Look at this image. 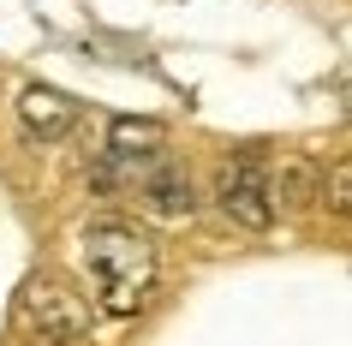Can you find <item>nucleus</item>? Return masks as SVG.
I'll list each match as a JSON object with an SVG mask.
<instances>
[{
	"label": "nucleus",
	"mask_w": 352,
	"mask_h": 346,
	"mask_svg": "<svg viewBox=\"0 0 352 346\" xmlns=\"http://www.w3.org/2000/svg\"><path fill=\"white\" fill-rule=\"evenodd\" d=\"M269 191H275L280 209H311L316 191H322V180H316V167L305 162V155H293V162L269 167Z\"/></svg>",
	"instance_id": "nucleus-7"
},
{
	"label": "nucleus",
	"mask_w": 352,
	"mask_h": 346,
	"mask_svg": "<svg viewBox=\"0 0 352 346\" xmlns=\"http://www.w3.org/2000/svg\"><path fill=\"white\" fill-rule=\"evenodd\" d=\"M84 263L96 274V299L108 316H138L155 292V274H162L155 245L126 221H96L84 233Z\"/></svg>",
	"instance_id": "nucleus-1"
},
{
	"label": "nucleus",
	"mask_w": 352,
	"mask_h": 346,
	"mask_svg": "<svg viewBox=\"0 0 352 346\" xmlns=\"http://www.w3.org/2000/svg\"><path fill=\"white\" fill-rule=\"evenodd\" d=\"M167 144V126H155V120H113L108 126V155H120V162H155Z\"/></svg>",
	"instance_id": "nucleus-6"
},
{
	"label": "nucleus",
	"mask_w": 352,
	"mask_h": 346,
	"mask_svg": "<svg viewBox=\"0 0 352 346\" xmlns=\"http://www.w3.org/2000/svg\"><path fill=\"white\" fill-rule=\"evenodd\" d=\"M215 203H221V215L245 233H263L269 221H275V191H269V162H263L257 149H239V155H227L221 167V185H215Z\"/></svg>",
	"instance_id": "nucleus-3"
},
{
	"label": "nucleus",
	"mask_w": 352,
	"mask_h": 346,
	"mask_svg": "<svg viewBox=\"0 0 352 346\" xmlns=\"http://www.w3.org/2000/svg\"><path fill=\"white\" fill-rule=\"evenodd\" d=\"M19 316L36 328L48 346H72L90 334V305H84V292L66 287L60 274H30L19 287Z\"/></svg>",
	"instance_id": "nucleus-2"
},
{
	"label": "nucleus",
	"mask_w": 352,
	"mask_h": 346,
	"mask_svg": "<svg viewBox=\"0 0 352 346\" xmlns=\"http://www.w3.org/2000/svg\"><path fill=\"white\" fill-rule=\"evenodd\" d=\"M144 203H149V215H162V221H186L191 215V180H186V167L179 162H149L144 167Z\"/></svg>",
	"instance_id": "nucleus-5"
},
{
	"label": "nucleus",
	"mask_w": 352,
	"mask_h": 346,
	"mask_svg": "<svg viewBox=\"0 0 352 346\" xmlns=\"http://www.w3.org/2000/svg\"><path fill=\"white\" fill-rule=\"evenodd\" d=\"M19 126H24V138H36V144H60V138L78 126V102L60 96V90H48V84H24L19 90Z\"/></svg>",
	"instance_id": "nucleus-4"
},
{
	"label": "nucleus",
	"mask_w": 352,
	"mask_h": 346,
	"mask_svg": "<svg viewBox=\"0 0 352 346\" xmlns=\"http://www.w3.org/2000/svg\"><path fill=\"white\" fill-rule=\"evenodd\" d=\"M322 197H329L340 215H352V155L329 167V180H322Z\"/></svg>",
	"instance_id": "nucleus-8"
}]
</instances>
